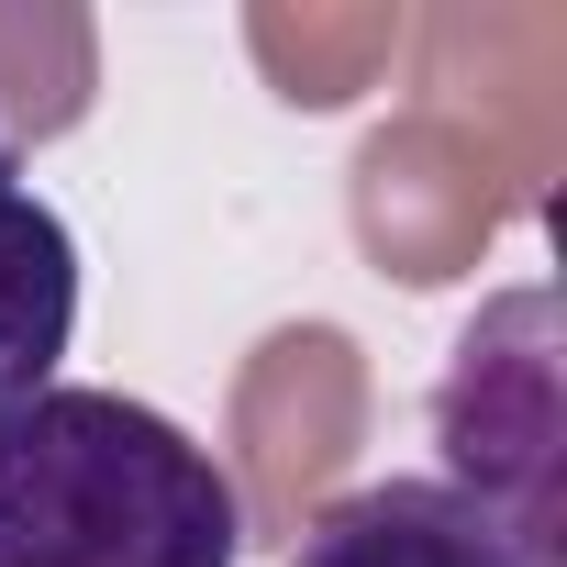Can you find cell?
<instances>
[{"label": "cell", "instance_id": "6da1fadb", "mask_svg": "<svg viewBox=\"0 0 567 567\" xmlns=\"http://www.w3.org/2000/svg\"><path fill=\"white\" fill-rule=\"evenodd\" d=\"M245 501L200 434L123 390L0 412V567H234Z\"/></svg>", "mask_w": 567, "mask_h": 567}, {"label": "cell", "instance_id": "3957f363", "mask_svg": "<svg viewBox=\"0 0 567 567\" xmlns=\"http://www.w3.org/2000/svg\"><path fill=\"white\" fill-rule=\"evenodd\" d=\"M290 567H545V556L445 478H379V489L323 501L301 523Z\"/></svg>", "mask_w": 567, "mask_h": 567}, {"label": "cell", "instance_id": "277c9868", "mask_svg": "<svg viewBox=\"0 0 567 567\" xmlns=\"http://www.w3.org/2000/svg\"><path fill=\"white\" fill-rule=\"evenodd\" d=\"M68 334H79V234L0 145V412L56 390Z\"/></svg>", "mask_w": 567, "mask_h": 567}, {"label": "cell", "instance_id": "7a4b0ae2", "mask_svg": "<svg viewBox=\"0 0 567 567\" xmlns=\"http://www.w3.org/2000/svg\"><path fill=\"white\" fill-rule=\"evenodd\" d=\"M434 445H445V489H467L478 512H501L545 567L567 556V401H556V290H512L489 301L445 379H434Z\"/></svg>", "mask_w": 567, "mask_h": 567}]
</instances>
